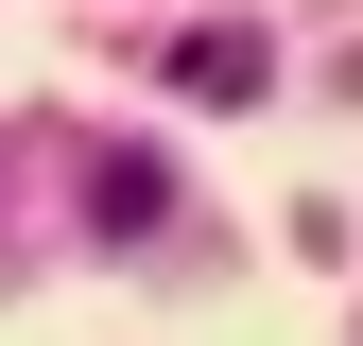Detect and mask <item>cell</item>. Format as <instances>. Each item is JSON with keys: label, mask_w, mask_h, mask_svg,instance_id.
Here are the masks:
<instances>
[{"label": "cell", "mask_w": 363, "mask_h": 346, "mask_svg": "<svg viewBox=\"0 0 363 346\" xmlns=\"http://www.w3.org/2000/svg\"><path fill=\"white\" fill-rule=\"evenodd\" d=\"M173 69H191L208 104H259V35H191V52H173Z\"/></svg>", "instance_id": "obj_1"}]
</instances>
